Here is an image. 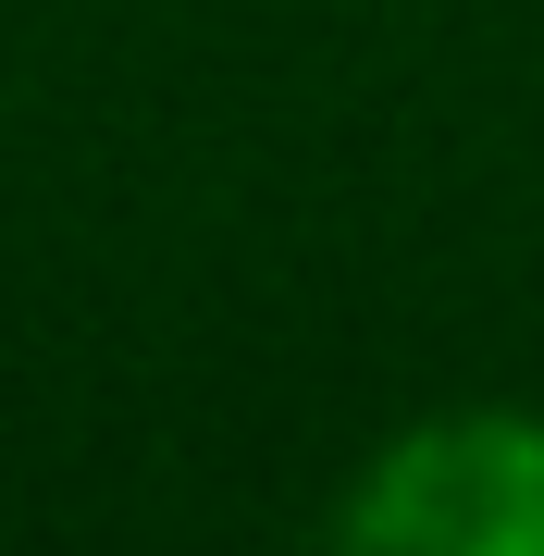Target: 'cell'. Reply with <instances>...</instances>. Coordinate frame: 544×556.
<instances>
[{
    "instance_id": "obj_1",
    "label": "cell",
    "mask_w": 544,
    "mask_h": 556,
    "mask_svg": "<svg viewBox=\"0 0 544 556\" xmlns=\"http://www.w3.org/2000/svg\"><path fill=\"white\" fill-rule=\"evenodd\" d=\"M346 532H371V544H507V556H544V433L458 420V433L396 445V470L346 507Z\"/></svg>"
}]
</instances>
